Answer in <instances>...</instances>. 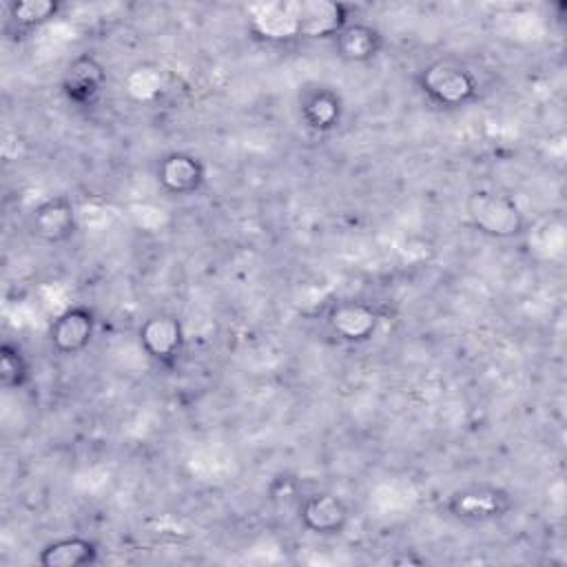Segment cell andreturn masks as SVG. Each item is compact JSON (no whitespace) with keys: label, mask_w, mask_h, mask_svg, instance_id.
Masks as SVG:
<instances>
[{"label":"cell","mask_w":567,"mask_h":567,"mask_svg":"<svg viewBox=\"0 0 567 567\" xmlns=\"http://www.w3.org/2000/svg\"><path fill=\"white\" fill-rule=\"evenodd\" d=\"M414 84L423 100L443 111H458L478 100L481 84L476 73L452 58L425 62L414 73Z\"/></svg>","instance_id":"cell-1"},{"label":"cell","mask_w":567,"mask_h":567,"mask_svg":"<svg viewBox=\"0 0 567 567\" xmlns=\"http://www.w3.org/2000/svg\"><path fill=\"white\" fill-rule=\"evenodd\" d=\"M465 217L474 230L492 239H516L527 230L520 204L496 188L472 190L465 199Z\"/></svg>","instance_id":"cell-2"},{"label":"cell","mask_w":567,"mask_h":567,"mask_svg":"<svg viewBox=\"0 0 567 567\" xmlns=\"http://www.w3.org/2000/svg\"><path fill=\"white\" fill-rule=\"evenodd\" d=\"M445 512L467 525L503 520L514 509V496L494 483H470L447 494Z\"/></svg>","instance_id":"cell-3"},{"label":"cell","mask_w":567,"mask_h":567,"mask_svg":"<svg viewBox=\"0 0 567 567\" xmlns=\"http://www.w3.org/2000/svg\"><path fill=\"white\" fill-rule=\"evenodd\" d=\"M137 343L153 365L175 370L186 350L184 323L173 312H153L137 326Z\"/></svg>","instance_id":"cell-4"},{"label":"cell","mask_w":567,"mask_h":567,"mask_svg":"<svg viewBox=\"0 0 567 567\" xmlns=\"http://www.w3.org/2000/svg\"><path fill=\"white\" fill-rule=\"evenodd\" d=\"M29 233L44 246L69 244L78 235V210L69 195H51L42 199L27 219Z\"/></svg>","instance_id":"cell-5"},{"label":"cell","mask_w":567,"mask_h":567,"mask_svg":"<svg viewBox=\"0 0 567 567\" xmlns=\"http://www.w3.org/2000/svg\"><path fill=\"white\" fill-rule=\"evenodd\" d=\"M109 84L106 66L91 53L75 55L62 71L60 91L73 109H91Z\"/></svg>","instance_id":"cell-6"},{"label":"cell","mask_w":567,"mask_h":567,"mask_svg":"<svg viewBox=\"0 0 567 567\" xmlns=\"http://www.w3.org/2000/svg\"><path fill=\"white\" fill-rule=\"evenodd\" d=\"M95 330V310L84 303H75L55 315V319L49 323L47 339L58 357H78L91 346Z\"/></svg>","instance_id":"cell-7"},{"label":"cell","mask_w":567,"mask_h":567,"mask_svg":"<svg viewBox=\"0 0 567 567\" xmlns=\"http://www.w3.org/2000/svg\"><path fill=\"white\" fill-rule=\"evenodd\" d=\"M297 518L306 532L321 538H332V536H341L348 529L352 520V512L339 494L319 489V492L306 494L299 501Z\"/></svg>","instance_id":"cell-8"},{"label":"cell","mask_w":567,"mask_h":567,"mask_svg":"<svg viewBox=\"0 0 567 567\" xmlns=\"http://www.w3.org/2000/svg\"><path fill=\"white\" fill-rule=\"evenodd\" d=\"M381 323L377 306L363 299H339L326 312L328 332L343 343H365Z\"/></svg>","instance_id":"cell-9"},{"label":"cell","mask_w":567,"mask_h":567,"mask_svg":"<svg viewBox=\"0 0 567 567\" xmlns=\"http://www.w3.org/2000/svg\"><path fill=\"white\" fill-rule=\"evenodd\" d=\"M299 122L312 135L334 133L346 115L341 93L328 84H306L299 91Z\"/></svg>","instance_id":"cell-10"},{"label":"cell","mask_w":567,"mask_h":567,"mask_svg":"<svg viewBox=\"0 0 567 567\" xmlns=\"http://www.w3.org/2000/svg\"><path fill=\"white\" fill-rule=\"evenodd\" d=\"M155 182L168 197H193L206 184V164L188 151H168L155 164Z\"/></svg>","instance_id":"cell-11"},{"label":"cell","mask_w":567,"mask_h":567,"mask_svg":"<svg viewBox=\"0 0 567 567\" xmlns=\"http://www.w3.org/2000/svg\"><path fill=\"white\" fill-rule=\"evenodd\" d=\"M334 55L348 64H370L383 51V33L363 20H350L330 40Z\"/></svg>","instance_id":"cell-12"},{"label":"cell","mask_w":567,"mask_h":567,"mask_svg":"<svg viewBox=\"0 0 567 567\" xmlns=\"http://www.w3.org/2000/svg\"><path fill=\"white\" fill-rule=\"evenodd\" d=\"M100 560V547L89 536H62L53 538L38 551L42 567H89Z\"/></svg>","instance_id":"cell-13"},{"label":"cell","mask_w":567,"mask_h":567,"mask_svg":"<svg viewBox=\"0 0 567 567\" xmlns=\"http://www.w3.org/2000/svg\"><path fill=\"white\" fill-rule=\"evenodd\" d=\"M62 11L60 0H13L4 4V31L20 40L51 22Z\"/></svg>","instance_id":"cell-14"},{"label":"cell","mask_w":567,"mask_h":567,"mask_svg":"<svg viewBox=\"0 0 567 567\" xmlns=\"http://www.w3.org/2000/svg\"><path fill=\"white\" fill-rule=\"evenodd\" d=\"M31 381V361L22 346L16 341H2L0 346V385L9 392L27 388Z\"/></svg>","instance_id":"cell-15"}]
</instances>
